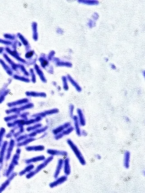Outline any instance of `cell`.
<instances>
[{
	"label": "cell",
	"instance_id": "cell-2",
	"mask_svg": "<svg viewBox=\"0 0 145 193\" xmlns=\"http://www.w3.org/2000/svg\"><path fill=\"white\" fill-rule=\"evenodd\" d=\"M68 144L69 145L71 149L72 150V151L74 152L76 156L77 157L79 163L82 165H85L86 164V162L85 159L84 158L83 154L81 153V152L79 150L77 145L70 140H68Z\"/></svg>",
	"mask_w": 145,
	"mask_h": 193
},
{
	"label": "cell",
	"instance_id": "cell-7",
	"mask_svg": "<svg viewBox=\"0 0 145 193\" xmlns=\"http://www.w3.org/2000/svg\"><path fill=\"white\" fill-rule=\"evenodd\" d=\"M45 159H46V158H45V157L44 155H40L39 156L32 157V158H29V159H26L25 160V163L26 164L29 165L32 163L43 161Z\"/></svg>",
	"mask_w": 145,
	"mask_h": 193
},
{
	"label": "cell",
	"instance_id": "cell-9",
	"mask_svg": "<svg viewBox=\"0 0 145 193\" xmlns=\"http://www.w3.org/2000/svg\"><path fill=\"white\" fill-rule=\"evenodd\" d=\"M26 151H43L45 149V147L42 145L39 146H29L26 148Z\"/></svg>",
	"mask_w": 145,
	"mask_h": 193
},
{
	"label": "cell",
	"instance_id": "cell-3",
	"mask_svg": "<svg viewBox=\"0 0 145 193\" xmlns=\"http://www.w3.org/2000/svg\"><path fill=\"white\" fill-rule=\"evenodd\" d=\"M55 179L56 180L55 181L51 182L49 184V186L52 188L55 187L65 182L68 180V177L66 175H63L60 178H57Z\"/></svg>",
	"mask_w": 145,
	"mask_h": 193
},
{
	"label": "cell",
	"instance_id": "cell-1",
	"mask_svg": "<svg viewBox=\"0 0 145 193\" xmlns=\"http://www.w3.org/2000/svg\"><path fill=\"white\" fill-rule=\"evenodd\" d=\"M53 159L54 156H51L47 157V159H45L43 161V162L42 163L40 164L39 165L37 166L35 170H34V171L32 170V171L27 173L26 175V178L30 179L31 178L33 177L34 176H35V174H37L39 172L41 171H42V169L45 168L48 164L50 163L53 160Z\"/></svg>",
	"mask_w": 145,
	"mask_h": 193
},
{
	"label": "cell",
	"instance_id": "cell-4",
	"mask_svg": "<svg viewBox=\"0 0 145 193\" xmlns=\"http://www.w3.org/2000/svg\"><path fill=\"white\" fill-rule=\"evenodd\" d=\"M47 153L51 156H60L66 157L68 156V153L65 151L58 150L52 149H48L47 150Z\"/></svg>",
	"mask_w": 145,
	"mask_h": 193
},
{
	"label": "cell",
	"instance_id": "cell-13",
	"mask_svg": "<svg viewBox=\"0 0 145 193\" xmlns=\"http://www.w3.org/2000/svg\"><path fill=\"white\" fill-rule=\"evenodd\" d=\"M95 157H96V158H97V159H99V160L101 159V156L100 155H99V154H97V155H95Z\"/></svg>",
	"mask_w": 145,
	"mask_h": 193
},
{
	"label": "cell",
	"instance_id": "cell-11",
	"mask_svg": "<svg viewBox=\"0 0 145 193\" xmlns=\"http://www.w3.org/2000/svg\"><path fill=\"white\" fill-rule=\"evenodd\" d=\"M78 113L79 116L80 124H81V126H85V118H84L82 111L80 109H78Z\"/></svg>",
	"mask_w": 145,
	"mask_h": 193
},
{
	"label": "cell",
	"instance_id": "cell-10",
	"mask_svg": "<svg viewBox=\"0 0 145 193\" xmlns=\"http://www.w3.org/2000/svg\"><path fill=\"white\" fill-rule=\"evenodd\" d=\"M34 166L33 165L31 164L28 165L24 170H23V171H21L19 173V175H20V176H23L24 174H26V173H28L31 171H32L34 169Z\"/></svg>",
	"mask_w": 145,
	"mask_h": 193
},
{
	"label": "cell",
	"instance_id": "cell-12",
	"mask_svg": "<svg viewBox=\"0 0 145 193\" xmlns=\"http://www.w3.org/2000/svg\"><path fill=\"white\" fill-rule=\"evenodd\" d=\"M74 120H75V126H76L77 134H78V135H80V129H79V127L78 121V119L77 118V117H75V118H74Z\"/></svg>",
	"mask_w": 145,
	"mask_h": 193
},
{
	"label": "cell",
	"instance_id": "cell-5",
	"mask_svg": "<svg viewBox=\"0 0 145 193\" xmlns=\"http://www.w3.org/2000/svg\"><path fill=\"white\" fill-rule=\"evenodd\" d=\"M63 162H64V160L62 158H60L58 160L56 170H55V172L54 175V177L56 179L59 177L61 171L63 167Z\"/></svg>",
	"mask_w": 145,
	"mask_h": 193
},
{
	"label": "cell",
	"instance_id": "cell-6",
	"mask_svg": "<svg viewBox=\"0 0 145 193\" xmlns=\"http://www.w3.org/2000/svg\"><path fill=\"white\" fill-rule=\"evenodd\" d=\"M63 168H64V174L66 176H68L71 173L70 159L68 157H66L63 162Z\"/></svg>",
	"mask_w": 145,
	"mask_h": 193
},
{
	"label": "cell",
	"instance_id": "cell-8",
	"mask_svg": "<svg viewBox=\"0 0 145 193\" xmlns=\"http://www.w3.org/2000/svg\"><path fill=\"white\" fill-rule=\"evenodd\" d=\"M130 160V153L129 151H126L124 153V166L126 169H129Z\"/></svg>",
	"mask_w": 145,
	"mask_h": 193
}]
</instances>
